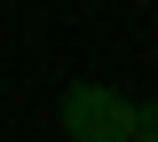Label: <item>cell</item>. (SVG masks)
<instances>
[{
  "label": "cell",
  "instance_id": "3957f363",
  "mask_svg": "<svg viewBox=\"0 0 158 142\" xmlns=\"http://www.w3.org/2000/svg\"><path fill=\"white\" fill-rule=\"evenodd\" d=\"M135 142H158V134H150V126H142V134H135Z\"/></svg>",
  "mask_w": 158,
  "mask_h": 142
},
{
  "label": "cell",
  "instance_id": "6da1fadb",
  "mask_svg": "<svg viewBox=\"0 0 158 142\" xmlns=\"http://www.w3.org/2000/svg\"><path fill=\"white\" fill-rule=\"evenodd\" d=\"M63 134H71V142H135L142 134V103L118 95V87L79 79L71 95H63Z\"/></svg>",
  "mask_w": 158,
  "mask_h": 142
},
{
  "label": "cell",
  "instance_id": "7a4b0ae2",
  "mask_svg": "<svg viewBox=\"0 0 158 142\" xmlns=\"http://www.w3.org/2000/svg\"><path fill=\"white\" fill-rule=\"evenodd\" d=\"M142 126H150V134H158V103H150V111H142Z\"/></svg>",
  "mask_w": 158,
  "mask_h": 142
}]
</instances>
